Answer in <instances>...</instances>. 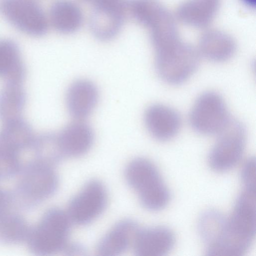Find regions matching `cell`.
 Returning <instances> with one entry per match:
<instances>
[{
    "label": "cell",
    "instance_id": "2e32d148",
    "mask_svg": "<svg viewBox=\"0 0 256 256\" xmlns=\"http://www.w3.org/2000/svg\"><path fill=\"white\" fill-rule=\"evenodd\" d=\"M220 4V0H186L178 8L176 16L188 26L206 28L214 18Z\"/></svg>",
    "mask_w": 256,
    "mask_h": 256
},
{
    "label": "cell",
    "instance_id": "5bb4252c",
    "mask_svg": "<svg viewBox=\"0 0 256 256\" xmlns=\"http://www.w3.org/2000/svg\"><path fill=\"white\" fill-rule=\"evenodd\" d=\"M98 98L96 86L87 80L73 82L68 89L66 104L72 117L78 120L88 118L96 107Z\"/></svg>",
    "mask_w": 256,
    "mask_h": 256
},
{
    "label": "cell",
    "instance_id": "52a82bcc",
    "mask_svg": "<svg viewBox=\"0 0 256 256\" xmlns=\"http://www.w3.org/2000/svg\"><path fill=\"white\" fill-rule=\"evenodd\" d=\"M231 118L222 97L214 92H206L196 100L189 116L192 128L205 135L218 134Z\"/></svg>",
    "mask_w": 256,
    "mask_h": 256
},
{
    "label": "cell",
    "instance_id": "3957f363",
    "mask_svg": "<svg viewBox=\"0 0 256 256\" xmlns=\"http://www.w3.org/2000/svg\"><path fill=\"white\" fill-rule=\"evenodd\" d=\"M124 176L130 186L138 194L142 206L152 211L163 209L168 204L170 194L160 174L150 160L138 158L127 165Z\"/></svg>",
    "mask_w": 256,
    "mask_h": 256
},
{
    "label": "cell",
    "instance_id": "7c38bea8",
    "mask_svg": "<svg viewBox=\"0 0 256 256\" xmlns=\"http://www.w3.org/2000/svg\"><path fill=\"white\" fill-rule=\"evenodd\" d=\"M144 120L150 133L160 141L174 138L182 124L180 116L176 110L161 104L150 106L144 113Z\"/></svg>",
    "mask_w": 256,
    "mask_h": 256
},
{
    "label": "cell",
    "instance_id": "484cf974",
    "mask_svg": "<svg viewBox=\"0 0 256 256\" xmlns=\"http://www.w3.org/2000/svg\"><path fill=\"white\" fill-rule=\"evenodd\" d=\"M12 202L11 194L0 188V214L6 211Z\"/></svg>",
    "mask_w": 256,
    "mask_h": 256
},
{
    "label": "cell",
    "instance_id": "4316f807",
    "mask_svg": "<svg viewBox=\"0 0 256 256\" xmlns=\"http://www.w3.org/2000/svg\"><path fill=\"white\" fill-rule=\"evenodd\" d=\"M246 5L250 8H254L256 5V0H242Z\"/></svg>",
    "mask_w": 256,
    "mask_h": 256
},
{
    "label": "cell",
    "instance_id": "277c9868",
    "mask_svg": "<svg viewBox=\"0 0 256 256\" xmlns=\"http://www.w3.org/2000/svg\"><path fill=\"white\" fill-rule=\"evenodd\" d=\"M71 224L66 212L57 208L48 210L30 230L26 240L30 250L40 256L62 252L68 244Z\"/></svg>",
    "mask_w": 256,
    "mask_h": 256
},
{
    "label": "cell",
    "instance_id": "30bf717a",
    "mask_svg": "<svg viewBox=\"0 0 256 256\" xmlns=\"http://www.w3.org/2000/svg\"><path fill=\"white\" fill-rule=\"evenodd\" d=\"M127 14L126 0H110L93 5L90 26L94 36L108 41L120 32Z\"/></svg>",
    "mask_w": 256,
    "mask_h": 256
},
{
    "label": "cell",
    "instance_id": "8fae6325",
    "mask_svg": "<svg viewBox=\"0 0 256 256\" xmlns=\"http://www.w3.org/2000/svg\"><path fill=\"white\" fill-rule=\"evenodd\" d=\"M175 243L172 230L164 226L140 228L134 239L132 248L138 256H162L167 254Z\"/></svg>",
    "mask_w": 256,
    "mask_h": 256
},
{
    "label": "cell",
    "instance_id": "ba28073f",
    "mask_svg": "<svg viewBox=\"0 0 256 256\" xmlns=\"http://www.w3.org/2000/svg\"><path fill=\"white\" fill-rule=\"evenodd\" d=\"M108 194L100 180L88 182L70 201L66 212L72 223L84 226L91 223L104 210Z\"/></svg>",
    "mask_w": 256,
    "mask_h": 256
},
{
    "label": "cell",
    "instance_id": "83f0119b",
    "mask_svg": "<svg viewBox=\"0 0 256 256\" xmlns=\"http://www.w3.org/2000/svg\"><path fill=\"white\" fill-rule=\"evenodd\" d=\"M6 0H0V11H1Z\"/></svg>",
    "mask_w": 256,
    "mask_h": 256
},
{
    "label": "cell",
    "instance_id": "ffe728a7",
    "mask_svg": "<svg viewBox=\"0 0 256 256\" xmlns=\"http://www.w3.org/2000/svg\"><path fill=\"white\" fill-rule=\"evenodd\" d=\"M25 76L18 44L12 40H0V76L6 81L23 82Z\"/></svg>",
    "mask_w": 256,
    "mask_h": 256
},
{
    "label": "cell",
    "instance_id": "f1b7e54d",
    "mask_svg": "<svg viewBox=\"0 0 256 256\" xmlns=\"http://www.w3.org/2000/svg\"><path fill=\"white\" fill-rule=\"evenodd\" d=\"M84 2H90V0H80Z\"/></svg>",
    "mask_w": 256,
    "mask_h": 256
},
{
    "label": "cell",
    "instance_id": "6da1fadb",
    "mask_svg": "<svg viewBox=\"0 0 256 256\" xmlns=\"http://www.w3.org/2000/svg\"><path fill=\"white\" fill-rule=\"evenodd\" d=\"M256 190L244 188L227 218L222 236L213 250L214 256L244 255L256 234Z\"/></svg>",
    "mask_w": 256,
    "mask_h": 256
},
{
    "label": "cell",
    "instance_id": "d4e9b609",
    "mask_svg": "<svg viewBox=\"0 0 256 256\" xmlns=\"http://www.w3.org/2000/svg\"><path fill=\"white\" fill-rule=\"evenodd\" d=\"M62 252L66 255L68 256L83 255L86 252V248L79 243L68 244V242Z\"/></svg>",
    "mask_w": 256,
    "mask_h": 256
},
{
    "label": "cell",
    "instance_id": "44dd1931",
    "mask_svg": "<svg viewBox=\"0 0 256 256\" xmlns=\"http://www.w3.org/2000/svg\"><path fill=\"white\" fill-rule=\"evenodd\" d=\"M28 150L32 153L33 160L52 166L66 158L58 134L54 133L46 132L34 136Z\"/></svg>",
    "mask_w": 256,
    "mask_h": 256
},
{
    "label": "cell",
    "instance_id": "8992f818",
    "mask_svg": "<svg viewBox=\"0 0 256 256\" xmlns=\"http://www.w3.org/2000/svg\"><path fill=\"white\" fill-rule=\"evenodd\" d=\"M218 134L208 156V164L214 170L223 172L234 168L241 159L246 144V130L242 122L231 119Z\"/></svg>",
    "mask_w": 256,
    "mask_h": 256
},
{
    "label": "cell",
    "instance_id": "9a60e30c",
    "mask_svg": "<svg viewBox=\"0 0 256 256\" xmlns=\"http://www.w3.org/2000/svg\"><path fill=\"white\" fill-rule=\"evenodd\" d=\"M58 134L65 158L84 155L90 149L94 140L92 128L81 120L68 124Z\"/></svg>",
    "mask_w": 256,
    "mask_h": 256
},
{
    "label": "cell",
    "instance_id": "9c48e42d",
    "mask_svg": "<svg viewBox=\"0 0 256 256\" xmlns=\"http://www.w3.org/2000/svg\"><path fill=\"white\" fill-rule=\"evenodd\" d=\"M1 11L10 24L26 34L40 36L48 31V20L36 0H6Z\"/></svg>",
    "mask_w": 256,
    "mask_h": 256
},
{
    "label": "cell",
    "instance_id": "7402d4cb",
    "mask_svg": "<svg viewBox=\"0 0 256 256\" xmlns=\"http://www.w3.org/2000/svg\"><path fill=\"white\" fill-rule=\"evenodd\" d=\"M227 218L220 212L208 210L200 216L198 222V230L200 236L206 246L207 254L219 241Z\"/></svg>",
    "mask_w": 256,
    "mask_h": 256
},
{
    "label": "cell",
    "instance_id": "603a6c76",
    "mask_svg": "<svg viewBox=\"0 0 256 256\" xmlns=\"http://www.w3.org/2000/svg\"><path fill=\"white\" fill-rule=\"evenodd\" d=\"M30 230L20 215L6 210L0 214V243L12 244L26 240Z\"/></svg>",
    "mask_w": 256,
    "mask_h": 256
},
{
    "label": "cell",
    "instance_id": "d6986e66",
    "mask_svg": "<svg viewBox=\"0 0 256 256\" xmlns=\"http://www.w3.org/2000/svg\"><path fill=\"white\" fill-rule=\"evenodd\" d=\"M26 102L22 82L6 81L0 91V120L4 124L22 118Z\"/></svg>",
    "mask_w": 256,
    "mask_h": 256
},
{
    "label": "cell",
    "instance_id": "ac0fdd59",
    "mask_svg": "<svg viewBox=\"0 0 256 256\" xmlns=\"http://www.w3.org/2000/svg\"><path fill=\"white\" fill-rule=\"evenodd\" d=\"M84 21L80 6L70 0H57L50 6V22L58 32L70 34L78 30Z\"/></svg>",
    "mask_w": 256,
    "mask_h": 256
},
{
    "label": "cell",
    "instance_id": "5b68a950",
    "mask_svg": "<svg viewBox=\"0 0 256 256\" xmlns=\"http://www.w3.org/2000/svg\"><path fill=\"white\" fill-rule=\"evenodd\" d=\"M200 60L198 50L182 41L167 51L156 54L155 65L162 79L176 85L183 83L195 72Z\"/></svg>",
    "mask_w": 256,
    "mask_h": 256
},
{
    "label": "cell",
    "instance_id": "7a4b0ae2",
    "mask_svg": "<svg viewBox=\"0 0 256 256\" xmlns=\"http://www.w3.org/2000/svg\"><path fill=\"white\" fill-rule=\"evenodd\" d=\"M12 202L24 209H32L52 196L58 186V174L54 166L32 160L22 166Z\"/></svg>",
    "mask_w": 256,
    "mask_h": 256
},
{
    "label": "cell",
    "instance_id": "cb8c5ba5",
    "mask_svg": "<svg viewBox=\"0 0 256 256\" xmlns=\"http://www.w3.org/2000/svg\"><path fill=\"white\" fill-rule=\"evenodd\" d=\"M241 180L246 189L256 190V159L250 157L244 164L241 171Z\"/></svg>",
    "mask_w": 256,
    "mask_h": 256
},
{
    "label": "cell",
    "instance_id": "e0dca14e",
    "mask_svg": "<svg viewBox=\"0 0 256 256\" xmlns=\"http://www.w3.org/2000/svg\"><path fill=\"white\" fill-rule=\"evenodd\" d=\"M236 50V44L228 34L216 30L205 32L199 41L198 52L207 59L222 62L230 58Z\"/></svg>",
    "mask_w": 256,
    "mask_h": 256
},
{
    "label": "cell",
    "instance_id": "4fadbf2b",
    "mask_svg": "<svg viewBox=\"0 0 256 256\" xmlns=\"http://www.w3.org/2000/svg\"><path fill=\"white\" fill-rule=\"evenodd\" d=\"M140 228L138 224L130 218L118 222L98 242L96 248L97 254L102 256L122 254L132 246Z\"/></svg>",
    "mask_w": 256,
    "mask_h": 256
}]
</instances>
